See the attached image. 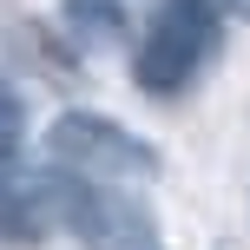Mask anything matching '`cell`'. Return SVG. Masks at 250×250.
<instances>
[{
	"instance_id": "cell-6",
	"label": "cell",
	"mask_w": 250,
	"mask_h": 250,
	"mask_svg": "<svg viewBox=\"0 0 250 250\" xmlns=\"http://www.w3.org/2000/svg\"><path fill=\"white\" fill-rule=\"evenodd\" d=\"M20 132H26V112H20V99L0 86V171H7L13 151H20Z\"/></svg>"
},
{
	"instance_id": "cell-5",
	"label": "cell",
	"mask_w": 250,
	"mask_h": 250,
	"mask_svg": "<svg viewBox=\"0 0 250 250\" xmlns=\"http://www.w3.org/2000/svg\"><path fill=\"white\" fill-rule=\"evenodd\" d=\"M66 20L79 26V40H119L125 33V7L119 0H66Z\"/></svg>"
},
{
	"instance_id": "cell-7",
	"label": "cell",
	"mask_w": 250,
	"mask_h": 250,
	"mask_svg": "<svg viewBox=\"0 0 250 250\" xmlns=\"http://www.w3.org/2000/svg\"><path fill=\"white\" fill-rule=\"evenodd\" d=\"M217 7H224L230 20H250V0H217Z\"/></svg>"
},
{
	"instance_id": "cell-3",
	"label": "cell",
	"mask_w": 250,
	"mask_h": 250,
	"mask_svg": "<svg viewBox=\"0 0 250 250\" xmlns=\"http://www.w3.org/2000/svg\"><path fill=\"white\" fill-rule=\"evenodd\" d=\"M60 224L86 250H165L158 217L138 198L112 185H86V178H60Z\"/></svg>"
},
{
	"instance_id": "cell-4",
	"label": "cell",
	"mask_w": 250,
	"mask_h": 250,
	"mask_svg": "<svg viewBox=\"0 0 250 250\" xmlns=\"http://www.w3.org/2000/svg\"><path fill=\"white\" fill-rule=\"evenodd\" d=\"M60 230V178H0V244H40Z\"/></svg>"
},
{
	"instance_id": "cell-1",
	"label": "cell",
	"mask_w": 250,
	"mask_h": 250,
	"mask_svg": "<svg viewBox=\"0 0 250 250\" xmlns=\"http://www.w3.org/2000/svg\"><path fill=\"white\" fill-rule=\"evenodd\" d=\"M217 53V0H158L132 53V79L151 99H178Z\"/></svg>"
},
{
	"instance_id": "cell-2",
	"label": "cell",
	"mask_w": 250,
	"mask_h": 250,
	"mask_svg": "<svg viewBox=\"0 0 250 250\" xmlns=\"http://www.w3.org/2000/svg\"><path fill=\"white\" fill-rule=\"evenodd\" d=\"M46 158L66 178H86V185H145L165 171L158 151L105 112H60L46 125Z\"/></svg>"
}]
</instances>
